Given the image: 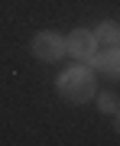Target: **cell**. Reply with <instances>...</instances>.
<instances>
[{
	"mask_svg": "<svg viewBox=\"0 0 120 146\" xmlns=\"http://www.w3.org/2000/svg\"><path fill=\"white\" fill-rule=\"evenodd\" d=\"M117 36H120V26H117V23H101V26L97 29H94V39H97V42H107V46H117Z\"/></svg>",
	"mask_w": 120,
	"mask_h": 146,
	"instance_id": "obj_5",
	"label": "cell"
},
{
	"mask_svg": "<svg viewBox=\"0 0 120 146\" xmlns=\"http://www.w3.org/2000/svg\"><path fill=\"white\" fill-rule=\"evenodd\" d=\"M91 62L97 65L101 72L107 75V78H114V81H120V49H110V52H104V55H94Z\"/></svg>",
	"mask_w": 120,
	"mask_h": 146,
	"instance_id": "obj_4",
	"label": "cell"
},
{
	"mask_svg": "<svg viewBox=\"0 0 120 146\" xmlns=\"http://www.w3.org/2000/svg\"><path fill=\"white\" fill-rule=\"evenodd\" d=\"M58 94L68 98L72 104H84L94 98V75L88 68H68L58 75Z\"/></svg>",
	"mask_w": 120,
	"mask_h": 146,
	"instance_id": "obj_1",
	"label": "cell"
},
{
	"mask_svg": "<svg viewBox=\"0 0 120 146\" xmlns=\"http://www.w3.org/2000/svg\"><path fill=\"white\" fill-rule=\"evenodd\" d=\"M97 104H101V110H104V114H117V98H114V94H101V98H97Z\"/></svg>",
	"mask_w": 120,
	"mask_h": 146,
	"instance_id": "obj_6",
	"label": "cell"
},
{
	"mask_svg": "<svg viewBox=\"0 0 120 146\" xmlns=\"http://www.w3.org/2000/svg\"><path fill=\"white\" fill-rule=\"evenodd\" d=\"M114 127H117V133H120V107H117V120H114Z\"/></svg>",
	"mask_w": 120,
	"mask_h": 146,
	"instance_id": "obj_7",
	"label": "cell"
},
{
	"mask_svg": "<svg viewBox=\"0 0 120 146\" xmlns=\"http://www.w3.org/2000/svg\"><path fill=\"white\" fill-rule=\"evenodd\" d=\"M62 52H65V42L58 39L55 33H39V36L32 39V55L42 58V62H55Z\"/></svg>",
	"mask_w": 120,
	"mask_h": 146,
	"instance_id": "obj_3",
	"label": "cell"
},
{
	"mask_svg": "<svg viewBox=\"0 0 120 146\" xmlns=\"http://www.w3.org/2000/svg\"><path fill=\"white\" fill-rule=\"evenodd\" d=\"M117 46H120V36H117Z\"/></svg>",
	"mask_w": 120,
	"mask_h": 146,
	"instance_id": "obj_8",
	"label": "cell"
},
{
	"mask_svg": "<svg viewBox=\"0 0 120 146\" xmlns=\"http://www.w3.org/2000/svg\"><path fill=\"white\" fill-rule=\"evenodd\" d=\"M65 49L75 58H81V62H91V58L97 55V39H94V33H88V29H75L72 36H68Z\"/></svg>",
	"mask_w": 120,
	"mask_h": 146,
	"instance_id": "obj_2",
	"label": "cell"
}]
</instances>
